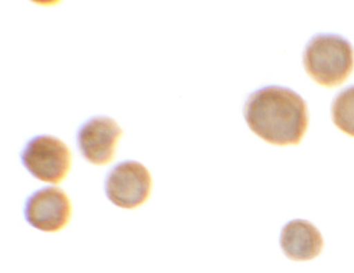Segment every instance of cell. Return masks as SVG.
<instances>
[{"label":"cell","mask_w":354,"mask_h":273,"mask_svg":"<svg viewBox=\"0 0 354 273\" xmlns=\"http://www.w3.org/2000/svg\"><path fill=\"white\" fill-rule=\"evenodd\" d=\"M243 113L252 132L272 145H297L308 130L306 100L288 87L270 85L255 91Z\"/></svg>","instance_id":"obj_1"},{"label":"cell","mask_w":354,"mask_h":273,"mask_svg":"<svg viewBox=\"0 0 354 273\" xmlns=\"http://www.w3.org/2000/svg\"><path fill=\"white\" fill-rule=\"evenodd\" d=\"M303 66L306 73L319 85L338 86L353 71V46L339 34H316L306 44Z\"/></svg>","instance_id":"obj_2"},{"label":"cell","mask_w":354,"mask_h":273,"mask_svg":"<svg viewBox=\"0 0 354 273\" xmlns=\"http://www.w3.org/2000/svg\"><path fill=\"white\" fill-rule=\"evenodd\" d=\"M21 162L34 178L47 183L64 181L71 168V153L59 138L39 135L21 151Z\"/></svg>","instance_id":"obj_3"},{"label":"cell","mask_w":354,"mask_h":273,"mask_svg":"<svg viewBox=\"0 0 354 273\" xmlns=\"http://www.w3.org/2000/svg\"><path fill=\"white\" fill-rule=\"evenodd\" d=\"M151 191V173L136 161H122L113 167L106 178L107 198L124 209H134L143 205L149 199Z\"/></svg>","instance_id":"obj_4"},{"label":"cell","mask_w":354,"mask_h":273,"mask_svg":"<svg viewBox=\"0 0 354 273\" xmlns=\"http://www.w3.org/2000/svg\"><path fill=\"white\" fill-rule=\"evenodd\" d=\"M72 207L68 195L59 187H46L26 199V223L43 232H58L69 223Z\"/></svg>","instance_id":"obj_5"},{"label":"cell","mask_w":354,"mask_h":273,"mask_svg":"<svg viewBox=\"0 0 354 273\" xmlns=\"http://www.w3.org/2000/svg\"><path fill=\"white\" fill-rule=\"evenodd\" d=\"M121 135L122 130L111 117H91L77 130V147L88 162L104 166L113 160Z\"/></svg>","instance_id":"obj_6"},{"label":"cell","mask_w":354,"mask_h":273,"mask_svg":"<svg viewBox=\"0 0 354 273\" xmlns=\"http://www.w3.org/2000/svg\"><path fill=\"white\" fill-rule=\"evenodd\" d=\"M323 246L319 229L306 220H291L280 234V247L291 261H312L321 254Z\"/></svg>","instance_id":"obj_7"},{"label":"cell","mask_w":354,"mask_h":273,"mask_svg":"<svg viewBox=\"0 0 354 273\" xmlns=\"http://www.w3.org/2000/svg\"><path fill=\"white\" fill-rule=\"evenodd\" d=\"M331 117L339 130L354 138V85L336 95L331 105Z\"/></svg>","instance_id":"obj_8"}]
</instances>
